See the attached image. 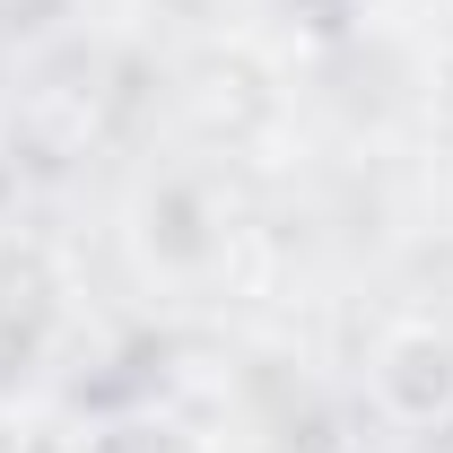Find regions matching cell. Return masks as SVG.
Listing matches in <instances>:
<instances>
[{
  "instance_id": "obj_1",
  "label": "cell",
  "mask_w": 453,
  "mask_h": 453,
  "mask_svg": "<svg viewBox=\"0 0 453 453\" xmlns=\"http://www.w3.org/2000/svg\"><path fill=\"white\" fill-rule=\"evenodd\" d=\"M88 453H201V445H192L174 418H131V427H105Z\"/></svg>"
}]
</instances>
